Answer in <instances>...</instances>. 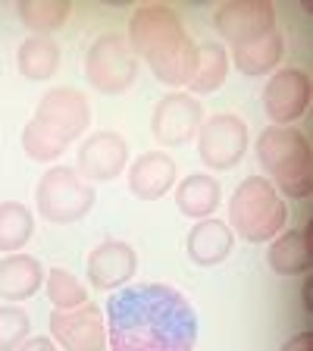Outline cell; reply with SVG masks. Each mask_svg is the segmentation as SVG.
<instances>
[{
    "label": "cell",
    "instance_id": "cell-8",
    "mask_svg": "<svg viewBox=\"0 0 313 351\" xmlns=\"http://www.w3.org/2000/svg\"><path fill=\"white\" fill-rule=\"evenodd\" d=\"M201 123H204V104L188 91H169L151 113V132L163 147H182L195 141Z\"/></svg>",
    "mask_w": 313,
    "mask_h": 351
},
{
    "label": "cell",
    "instance_id": "cell-20",
    "mask_svg": "<svg viewBox=\"0 0 313 351\" xmlns=\"http://www.w3.org/2000/svg\"><path fill=\"white\" fill-rule=\"evenodd\" d=\"M219 197H223L219 179H213L210 173H191L175 182V204L191 219L213 217V210L219 207Z\"/></svg>",
    "mask_w": 313,
    "mask_h": 351
},
{
    "label": "cell",
    "instance_id": "cell-31",
    "mask_svg": "<svg viewBox=\"0 0 313 351\" xmlns=\"http://www.w3.org/2000/svg\"><path fill=\"white\" fill-rule=\"evenodd\" d=\"M304 311H310V282L304 285Z\"/></svg>",
    "mask_w": 313,
    "mask_h": 351
},
{
    "label": "cell",
    "instance_id": "cell-15",
    "mask_svg": "<svg viewBox=\"0 0 313 351\" xmlns=\"http://www.w3.org/2000/svg\"><path fill=\"white\" fill-rule=\"evenodd\" d=\"M179 182V169L175 160L163 151H145L138 160L129 167V189L138 201H160L175 189Z\"/></svg>",
    "mask_w": 313,
    "mask_h": 351
},
{
    "label": "cell",
    "instance_id": "cell-25",
    "mask_svg": "<svg viewBox=\"0 0 313 351\" xmlns=\"http://www.w3.org/2000/svg\"><path fill=\"white\" fill-rule=\"evenodd\" d=\"M73 7L63 3V0H25L16 7V16L32 35H41V38H51L53 32L69 19Z\"/></svg>",
    "mask_w": 313,
    "mask_h": 351
},
{
    "label": "cell",
    "instance_id": "cell-2",
    "mask_svg": "<svg viewBox=\"0 0 313 351\" xmlns=\"http://www.w3.org/2000/svg\"><path fill=\"white\" fill-rule=\"evenodd\" d=\"M257 163L270 173L273 189L282 201H304L313 191V151L310 138L292 125H270L254 145Z\"/></svg>",
    "mask_w": 313,
    "mask_h": 351
},
{
    "label": "cell",
    "instance_id": "cell-24",
    "mask_svg": "<svg viewBox=\"0 0 313 351\" xmlns=\"http://www.w3.org/2000/svg\"><path fill=\"white\" fill-rule=\"evenodd\" d=\"M35 235V217L19 201H0V254H19Z\"/></svg>",
    "mask_w": 313,
    "mask_h": 351
},
{
    "label": "cell",
    "instance_id": "cell-3",
    "mask_svg": "<svg viewBox=\"0 0 313 351\" xmlns=\"http://www.w3.org/2000/svg\"><path fill=\"white\" fill-rule=\"evenodd\" d=\"M288 223V204L266 176H248L229 201V229L251 245L276 239Z\"/></svg>",
    "mask_w": 313,
    "mask_h": 351
},
{
    "label": "cell",
    "instance_id": "cell-18",
    "mask_svg": "<svg viewBox=\"0 0 313 351\" xmlns=\"http://www.w3.org/2000/svg\"><path fill=\"white\" fill-rule=\"evenodd\" d=\"M266 261H270L273 273H279V276H304L313 263V229H282L276 235V241L270 245Z\"/></svg>",
    "mask_w": 313,
    "mask_h": 351
},
{
    "label": "cell",
    "instance_id": "cell-27",
    "mask_svg": "<svg viewBox=\"0 0 313 351\" xmlns=\"http://www.w3.org/2000/svg\"><path fill=\"white\" fill-rule=\"evenodd\" d=\"M44 289H47L53 311H73V307L88 301V285L82 279H75L69 270H63V267H51L44 273Z\"/></svg>",
    "mask_w": 313,
    "mask_h": 351
},
{
    "label": "cell",
    "instance_id": "cell-12",
    "mask_svg": "<svg viewBox=\"0 0 313 351\" xmlns=\"http://www.w3.org/2000/svg\"><path fill=\"white\" fill-rule=\"evenodd\" d=\"M35 119L47 123L57 135H63L69 145L75 138L85 135V129L91 125V104L82 95L79 88L57 85L51 91H44V97L35 107Z\"/></svg>",
    "mask_w": 313,
    "mask_h": 351
},
{
    "label": "cell",
    "instance_id": "cell-9",
    "mask_svg": "<svg viewBox=\"0 0 313 351\" xmlns=\"http://www.w3.org/2000/svg\"><path fill=\"white\" fill-rule=\"evenodd\" d=\"M51 339L60 351H107V320L91 301L51 314Z\"/></svg>",
    "mask_w": 313,
    "mask_h": 351
},
{
    "label": "cell",
    "instance_id": "cell-17",
    "mask_svg": "<svg viewBox=\"0 0 313 351\" xmlns=\"http://www.w3.org/2000/svg\"><path fill=\"white\" fill-rule=\"evenodd\" d=\"M232 248H235V232L229 229V223H223L216 217L197 219L195 229L185 239V251H188V257L197 267H216V263L229 261Z\"/></svg>",
    "mask_w": 313,
    "mask_h": 351
},
{
    "label": "cell",
    "instance_id": "cell-28",
    "mask_svg": "<svg viewBox=\"0 0 313 351\" xmlns=\"http://www.w3.org/2000/svg\"><path fill=\"white\" fill-rule=\"evenodd\" d=\"M32 332V317L16 304H0V351H16Z\"/></svg>",
    "mask_w": 313,
    "mask_h": 351
},
{
    "label": "cell",
    "instance_id": "cell-1",
    "mask_svg": "<svg viewBox=\"0 0 313 351\" xmlns=\"http://www.w3.org/2000/svg\"><path fill=\"white\" fill-rule=\"evenodd\" d=\"M110 351H195V304L175 285L138 282L110 295L103 307Z\"/></svg>",
    "mask_w": 313,
    "mask_h": 351
},
{
    "label": "cell",
    "instance_id": "cell-21",
    "mask_svg": "<svg viewBox=\"0 0 313 351\" xmlns=\"http://www.w3.org/2000/svg\"><path fill=\"white\" fill-rule=\"evenodd\" d=\"M195 63H197V44L188 32L175 44H169L166 51H160L157 57L147 60L151 73L157 75V82H163V85H169V88L188 85L191 73H195Z\"/></svg>",
    "mask_w": 313,
    "mask_h": 351
},
{
    "label": "cell",
    "instance_id": "cell-16",
    "mask_svg": "<svg viewBox=\"0 0 313 351\" xmlns=\"http://www.w3.org/2000/svg\"><path fill=\"white\" fill-rule=\"evenodd\" d=\"M285 57V35L279 29H270L263 35L251 38V41H241V44H232L229 51V63H235L241 75L248 79H263L270 75Z\"/></svg>",
    "mask_w": 313,
    "mask_h": 351
},
{
    "label": "cell",
    "instance_id": "cell-26",
    "mask_svg": "<svg viewBox=\"0 0 313 351\" xmlns=\"http://www.w3.org/2000/svg\"><path fill=\"white\" fill-rule=\"evenodd\" d=\"M66 147H69V141H66L63 135H57L47 123L35 119V117L25 123V129H22V151L29 154V160H35V163L60 160Z\"/></svg>",
    "mask_w": 313,
    "mask_h": 351
},
{
    "label": "cell",
    "instance_id": "cell-23",
    "mask_svg": "<svg viewBox=\"0 0 313 351\" xmlns=\"http://www.w3.org/2000/svg\"><path fill=\"white\" fill-rule=\"evenodd\" d=\"M226 75H229V51L216 41H204L197 44V63L185 88H188L191 97L213 95L216 88H223Z\"/></svg>",
    "mask_w": 313,
    "mask_h": 351
},
{
    "label": "cell",
    "instance_id": "cell-13",
    "mask_svg": "<svg viewBox=\"0 0 313 351\" xmlns=\"http://www.w3.org/2000/svg\"><path fill=\"white\" fill-rule=\"evenodd\" d=\"M213 29L229 44H241L276 29V7L270 0H232L213 13Z\"/></svg>",
    "mask_w": 313,
    "mask_h": 351
},
{
    "label": "cell",
    "instance_id": "cell-6",
    "mask_svg": "<svg viewBox=\"0 0 313 351\" xmlns=\"http://www.w3.org/2000/svg\"><path fill=\"white\" fill-rule=\"evenodd\" d=\"M248 154V125L235 113H216L197 129V157L210 169H232Z\"/></svg>",
    "mask_w": 313,
    "mask_h": 351
},
{
    "label": "cell",
    "instance_id": "cell-4",
    "mask_svg": "<svg viewBox=\"0 0 313 351\" xmlns=\"http://www.w3.org/2000/svg\"><path fill=\"white\" fill-rule=\"evenodd\" d=\"M97 195L95 185L85 182L73 167H51L35 185V204L47 223L69 226L91 213Z\"/></svg>",
    "mask_w": 313,
    "mask_h": 351
},
{
    "label": "cell",
    "instance_id": "cell-5",
    "mask_svg": "<svg viewBox=\"0 0 313 351\" xmlns=\"http://www.w3.org/2000/svg\"><path fill=\"white\" fill-rule=\"evenodd\" d=\"M85 79L101 95H123L138 79V57L132 53L125 35L103 32L85 51Z\"/></svg>",
    "mask_w": 313,
    "mask_h": 351
},
{
    "label": "cell",
    "instance_id": "cell-29",
    "mask_svg": "<svg viewBox=\"0 0 313 351\" xmlns=\"http://www.w3.org/2000/svg\"><path fill=\"white\" fill-rule=\"evenodd\" d=\"M279 351H313V332L310 329H301V332H295Z\"/></svg>",
    "mask_w": 313,
    "mask_h": 351
},
{
    "label": "cell",
    "instance_id": "cell-7",
    "mask_svg": "<svg viewBox=\"0 0 313 351\" xmlns=\"http://www.w3.org/2000/svg\"><path fill=\"white\" fill-rule=\"evenodd\" d=\"M185 35V25L179 19L175 10H169L166 3H145L135 13L129 16V32H125V41H129L132 53L141 60L157 57L160 51H166L169 44H175Z\"/></svg>",
    "mask_w": 313,
    "mask_h": 351
},
{
    "label": "cell",
    "instance_id": "cell-22",
    "mask_svg": "<svg viewBox=\"0 0 313 351\" xmlns=\"http://www.w3.org/2000/svg\"><path fill=\"white\" fill-rule=\"evenodd\" d=\"M16 69L29 82H47L60 69V44L53 38L29 35L16 51Z\"/></svg>",
    "mask_w": 313,
    "mask_h": 351
},
{
    "label": "cell",
    "instance_id": "cell-30",
    "mask_svg": "<svg viewBox=\"0 0 313 351\" xmlns=\"http://www.w3.org/2000/svg\"><path fill=\"white\" fill-rule=\"evenodd\" d=\"M16 351H60L51 336H29Z\"/></svg>",
    "mask_w": 313,
    "mask_h": 351
},
{
    "label": "cell",
    "instance_id": "cell-11",
    "mask_svg": "<svg viewBox=\"0 0 313 351\" xmlns=\"http://www.w3.org/2000/svg\"><path fill=\"white\" fill-rule=\"evenodd\" d=\"M129 167V141L119 132L101 129L95 135H88L82 141L79 154H75V173L85 182H113L123 176V169Z\"/></svg>",
    "mask_w": 313,
    "mask_h": 351
},
{
    "label": "cell",
    "instance_id": "cell-19",
    "mask_svg": "<svg viewBox=\"0 0 313 351\" xmlns=\"http://www.w3.org/2000/svg\"><path fill=\"white\" fill-rule=\"evenodd\" d=\"M44 285V263L32 254L0 257V298L10 304L29 301Z\"/></svg>",
    "mask_w": 313,
    "mask_h": 351
},
{
    "label": "cell",
    "instance_id": "cell-14",
    "mask_svg": "<svg viewBox=\"0 0 313 351\" xmlns=\"http://www.w3.org/2000/svg\"><path fill=\"white\" fill-rule=\"evenodd\" d=\"M138 270V254L129 241L107 239L101 241L91 254H88L85 273L88 282L95 285L97 292H116L123 285H129V279Z\"/></svg>",
    "mask_w": 313,
    "mask_h": 351
},
{
    "label": "cell",
    "instance_id": "cell-10",
    "mask_svg": "<svg viewBox=\"0 0 313 351\" xmlns=\"http://www.w3.org/2000/svg\"><path fill=\"white\" fill-rule=\"evenodd\" d=\"M310 97V75L298 66H285V69H276L263 88V110L273 125H295L307 113Z\"/></svg>",
    "mask_w": 313,
    "mask_h": 351
}]
</instances>
